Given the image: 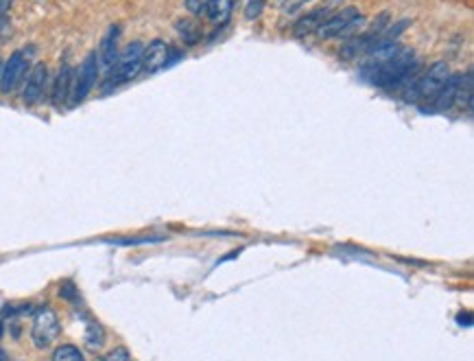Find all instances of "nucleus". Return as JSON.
<instances>
[{
  "label": "nucleus",
  "instance_id": "nucleus-18",
  "mask_svg": "<svg viewBox=\"0 0 474 361\" xmlns=\"http://www.w3.org/2000/svg\"><path fill=\"white\" fill-rule=\"evenodd\" d=\"M86 344L90 351H99L101 346L105 344V331L99 322H88V331H86Z\"/></svg>",
  "mask_w": 474,
  "mask_h": 361
},
{
  "label": "nucleus",
  "instance_id": "nucleus-8",
  "mask_svg": "<svg viewBox=\"0 0 474 361\" xmlns=\"http://www.w3.org/2000/svg\"><path fill=\"white\" fill-rule=\"evenodd\" d=\"M29 73V58L24 51H16L11 58L3 64V75H0V92L11 94L18 88V83Z\"/></svg>",
  "mask_w": 474,
  "mask_h": 361
},
{
  "label": "nucleus",
  "instance_id": "nucleus-24",
  "mask_svg": "<svg viewBox=\"0 0 474 361\" xmlns=\"http://www.w3.org/2000/svg\"><path fill=\"white\" fill-rule=\"evenodd\" d=\"M206 3L208 0H184L186 9L192 13V16H201V13H206Z\"/></svg>",
  "mask_w": 474,
  "mask_h": 361
},
{
  "label": "nucleus",
  "instance_id": "nucleus-25",
  "mask_svg": "<svg viewBox=\"0 0 474 361\" xmlns=\"http://www.w3.org/2000/svg\"><path fill=\"white\" fill-rule=\"evenodd\" d=\"M11 5H13V0H0V16H5V13L11 9Z\"/></svg>",
  "mask_w": 474,
  "mask_h": 361
},
{
  "label": "nucleus",
  "instance_id": "nucleus-27",
  "mask_svg": "<svg viewBox=\"0 0 474 361\" xmlns=\"http://www.w3.org/2000/svg\"><path fill=\"white\" fill-rule=\"evenodd\" d=\"M3 331H5V328H3V322H0V335H3Z\"/></svg>",
  "mask_w": 474,
  "mask_h": 361
},
{
  "label": "nucleus",
  "instance_id": "nucleus-23",
  "mask_svg": "<svg viewBox=\"0 0 474 361\" xmlns=\"http://www.w3.org/2000/svg\"><path fill=\"white\" fill-rule=\"evenodd\" d=\"M99 361H129V351L125 346H118L111 353H107L105 357H101Z\"/></svg>",
  "mask_w": 474,
  "mask_h": 361
},
{
  "label": "nucleus",
  "instance_id": "nucleus-3",
  "mask_svg": "<svg viewBox=\"0 0 474 361\" xmlns=\"http://www.w3.org/2000/svg\"><path fill=\"white\" fill-rule=\"evenodd\" d=\"M387 20L389 16L387 13H381L379 18L374 20L372 24V29L365 31V33H361V35H352L350 39L345 42V44L341 46L339 51V58L345 60V62H352V60H358V58H363V55H367L372 51V46L379 42L385 31H387Z\"/></svg>",
  "mask_w": 474,
  "mask_h": 361
},
{
  "label": "nucleus",
  "instance_id": "nucleus-29",
  "mask_svg": "<svg viewBox=\"0 0 474 361\" xmlns=\"http://www.w3.org/2000/svg\"><path fill=\"white\" fill-rule=\"evenodd\" d=\"M0 361H5V355L3 353H0Z\"/></svg>",
  "mask_w": 474,
  "mask_h": 361
},
{
  "label": "nucleus",
  "instance_id": "nucleus-19",
  "mask_svg": "<svg viewBox=\"0 0 474 361\" xmlns=\"http://www.w3.org/2000/svg\"><path fill=\"white\" fill-rule=\"evenodd\" d=\"M51 361H86V357H83V353L75 344H62L55 349Z\"/></svg>",
  "mask_w": 474,
  "mask_h": 361
},
{
  "label": "nucleus",
  "instance_id": "nucleus-28",
  "mask_svg": "<svg viewBox=\"0 0 474 361\" xmlns=\"http://www.w3.org/2000/svg\"><path fill=\"white\" fill-rule=\"evenodd\" d=\"M0 75H3V62H0Z\"/></svg>",
  "mask_w": 474,
  "mask_h": 361
},
{
  "label": "nucleus",
  "instance_id": "nucleus-2",
  "mask_svg": "<svg viewBox=\"0 0 474 361\" xmlns=\"http://www.w3.org/2000/svg\"><path fill=\"white\" fill-rule=\"evenodd\" d=\"M365 24V16L356 7H343L337 13H332L328 20L315 31L317 37L322 39H334V37H352L358 33L361 26Z\"/></svg>",
  "mask_w": 474,
  "mask_h": 361
},
{
  "label": "nucleus",
  "instance_id": "nucleus-10",
  "mask_svg": "<svg viewBox=\"0 0 474 361\" xmlns=\"http://www.w3.org/2000/svg\"><path fill=\"white\" fill-rule=\"evenodd\" d=\"M46 83H48V68L46 64H35L31 68V73L26 75V81H24V88H22V101L26 105H35L39 103V99L44 96V90H46Z\"/></svg>",
  "mask_w": 474,
  "mask_h": 361
},
{
  "label": "nucleus",
  "instance_id": "nucleus-13",
  "mask_svg": "<svg viewBox=\"0 0 474 361\" xmlns=\"http://www.w3.org/2000/svg\"><path fill=\"white\" fill-rule=\"evenodd\" d=\"M118 37H120V29L114 24L109 26V31L105 33L103 42H101V62L105 68H111L118 60Z\"/></svg>",
  "mask_w": 474,
  "mask_h": 361
},
{
  "label": "nucleus",
  "instance_id": "nucleus-4",
  "mask_svg": "<svg viewBox=\"0 0 474 361\" xmlns=\"http://www.w3.org/2000/svg\"><path fill=\"white\" fill-rule=\"evenodd\" d=\"M143 42H131L122 49V53L118 55L116 64L109 68V81L107 86H118V83H127L134 77H138L140 73V64H143Z\"/></svg>",
  "mask_w": 474,
  "mask_h": 361
},
{
  "label": "nucleus",
  "instance_id": "nucleus-20",
  "mask_svg": "<svg viewBox=\"0 0 474 361\" xmlns=\"http://www.w3.org/2000/svg\"><path fill=\"white\" fill-rule=\"evenodd\" d=\"M264 7H267V0H247L245 3V18L249 22H254L262 16Z\"/></svg>",
  "mask_w": 474,
  "mask_h": 361
},
{
  "label": "nucleus",
  "instance_id": "nucleus-6",
  "mask_svg": "<svg viewBox=\"0 0 474 361\" xmlns=\"http://www.w3.org/2000/svg\"><path fill=\"white\" fill-rule=\"evenodd\" d=\"M96 77H99V58L96 53H90L83 64L79 66V71L73 77V92H71V101L73 103H81L86 101V96L92 92Z\"/></svg>",
  "mask_w": 474,
  "mask_h": 361
},
{
  "label": "nucleus",
  "instance_id": "nucleus-22",
  "mask_svg": "<svg viewBox=\"0 0 474 361\" xmlns=\"http://www.w3.org/2000/svg\"><path fill=\"white\" fill-rule=\"evenodd\" d=\"M309 3H313V0H280V7H282V11L286 13V16H293V13H298Z\"/></svg>",
  "mask_w": 474,
  "mask_h": 361
},
{
  "label": "nucleus",
  "instance_id": "nucleus-16",
  "mask_svg": "<svg viewBox=\"0 0 474 361\" xmlns=\"http://www.w3.org/2000/svg\"><path fill=\"white\" fill-rule=\"evenodd\" d=\"M175 31H177L179 39H182L184 44H188V46L199 44L201 37H203L201 26L197 24V20H192V18H179L175 22Z\"/></svg>",
  "mask_w": 474,
  "mask_h": 361
},
{
  "label": "nucleus",
  "instance_id": "nucleus-7",
  "mask_svg": "<svg viewBox=\"0 0 474 361\" xmlns=\"http://www.w3.org/2000/svg\"><path fill=\"white\" fill-rule=\"evenodd\" d=\"M448 77H450V66L446 62L430 64L428 71L417 81V88H415L417 96L424 101H435L441 88L446 86V81H448Z\"/></svg>",
  "mask_w": 474,
  "mask_h": 361
},
{
  "label": "nucleus",
  "instance_id": "nucleus-9",
  "mask_svg": "<svg viewBox=\"0 0 474 361\" xmlns=\"http://www.w3.org/2000/svg\"><path fill=\"white\" fill-rule=\"evenodd\" d=\"M337 3H341V0H326L322 7H317V9L306 13V16H302L295 22V26H293V33H295V37H306V35L315 33L319 26L324 24V20H328L332 16V9L337 7Z\"/></svg>",
  "mask_w": 474,
  "mask_h": 361
},
{
  "label": "nucleus",
  "instance_id": "nucleus-17",
  "mask_svg": "<svg viewBox=\"0 0 474 361\" xmlns=\"http://www.w3.org/2000/svg\"><path fill=\"white\" fill-rule=\"evenodd\" d=\"M455 105H462L466 112L472 109V71H468L466 75H462V79H459V94H457Z\"/></svg>",
  "mask_w": 474,
  "mask_h": 361
},
{
  "label": "nucleus",
  "instance_id": "nucleus-12",
  "mask_svg": "<svg viewBox=\"0 0 474 361\" xmlns=\"http://www.w3.org/2000/svg\"><path fill=\"white\" fill-rule=\"evenodd\" d=\"M73 77H75V71L68 64H64L60 68L57 77H55V83H53V94H51V101L53 105H64L68 99H71V92H73Z\"/></svg>",
  "mask_w": 474,
  "mask_h": 361
},
{
  "label": "nucleus",
  "instance_id": "nucleus-15",
  "mask_svg": "<svg viewBox=\"0 0 474 361\" xmlns=\"http://www.w3.org/2000/svg\"><path fill=\"white\" fill-rule=\"evenodd\" d=\"M234 11V0H208L206 3V16L212 24H226Z\"/></svg>",
  "mask_w": 474,
  "mask_h": 361
},
{
  "label": "nucleus",
  "instance_id": "nucleus-26",
  "mask_svg": "<svg viewBox=\"0 0 474 361\" xmlns=\"http://www.w3.org/2000/svg\"><path fill=\"white\" fill-rule=\"evenodd\" d=\"M457 320H459V324H462V326H464V324H466V326L472 324V322H470V320H472L470 313H459V315H457Z\"/></svg>",
  "mask_w": 474,
  "mask_h": 361
},
{
  "label": "nucleus",
  "instance_id": "nucleus-5",
  "mask_svg": "<svg viewBox=\"0 0 474 361\" xmlns=\"http://www.w3.org/2000/svg\"><path fill=\"white\" fill-rule=\"evenodd\" d=\"M60 317L51 307H42L35 317H33V326H31V340L35 349H48V346L60 337Z\"/></svg>",
  "mask_w": 474,
  "mask_h": 361
},
{
  "label": "nucleus",
  "instance_id": "nucleus-11",
  "mask_svg": "<svg viewBox=\"0 0 474 361\" xmlns=\"http://www.w3.org/2000/svg\"><path fill=\"white\" fill-rule=\"evenodd\" d=\"M169 62V46H166V42L162 39H153L149 42V46H145L143 51V64H140V71L145 75H153L162 71Z\"/></svg>",
  "mask_w": 474,
  "mask_h": 361
},
{
  "label": "nucleus",
  "instance_id": "nucleus-14",
  "mask_svg": "<svg viewBox=\"0 0 474 361\" xmlns=\"http://www.w3.org/2000/svg\"><path fill=\"white\" fill-rule=\"evenodd\" d=\"M459 79H462V75H453L448 77V81H446V86L441 88V92L437 94L435 99V107L439 109V112H448V109L457 103V94H459Z\"/></svg>",
  "mask_w": 474,
  "mask_h": 361
},
{
  "label": "nucleus",
  "instance_id": "nucleus-1",
  "mask_svg": "<svg viewBox=\"0 0 474 361\" xmlns=\"http://www.w3.org/2000/svg\"><path fill=\"white\" fill-rule=\"evenodd\" d=\"M415 66H417L415 53L411 49H400V53L396 55V58L387 60L383 64H376V66H365L363 73L370 77V81L374 83V86L392 88V86L402 83L407 77H411Z\"/></svg>",
  "mask_w": 474,
  "mask_h": 361
},
{
  "label": "nucleus",
  "instance_id": "nucleus-21",
  "mask_svg": "<svg viewBox=\"0 0 474 361\" xmlns=\"http://www.w3.org/2000/svg\"><path fill=\"white\" fill-rule=\"evenodd\" d=\"M166 237L162 234V237H120V239H109V243L114 245H140V243H158V241H164Z\"/></svg>",
  "mask_w": 474,
  "mask_h": 361
}]
</instances>
